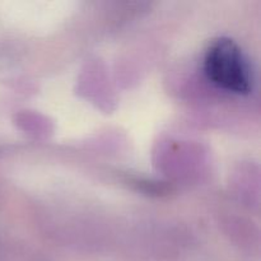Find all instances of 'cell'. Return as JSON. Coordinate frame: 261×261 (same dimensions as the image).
Segmentation results:
<instances>
[{
  "instance_id": "obj_1",
  "label": "cell",
  "mask_w": 261,
  "mask_h": 261,
  "mask_svg": "<svg viewBox=\"0 0 261 261\" xmlns=\"http://www.w3.org/2000/svg\"><path fill=\"white\" fill-rule=\"evenodd\" d=\"M204 73L216 87L234 94H249L252 73L240 46L229 38H219L208 47Z\"/></svg>"
}]
</instances>
